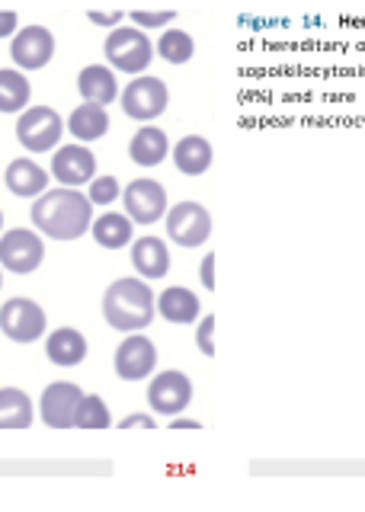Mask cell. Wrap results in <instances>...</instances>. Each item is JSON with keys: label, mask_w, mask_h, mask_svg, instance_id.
<instances>
[{"label": "cell", "mask_w": 365, "mask_h": 512, "mask_svg": "<svg viewBox=\"0 0 365 512\" xmlns=\"http://www.w3.org/2000/svg\"><path fill=\"white\" fill-rule=\"evenodd\" d=\"M77 90H81L84 103H97L109 106L119 100V77L109 64H87V68L77 74Z\"/></svg>", "instance_id": "cell-15"}, {"label": "cell", "mask_w": 365, "mask_h": 512, "mask_svg": "<svg viewBox=\"0 0 365 512\" xmlns=\"http://www.w3.org/2000/svg\"><path fill=\"white\" fill-rule=\"evenodd\" d=\"M199 279H202V285L209 288H215V253H209V256H202V266H199Z\"/></svg>", "instance_id": "cell-34"}, {"label": "cell", "mask_w": 365, "mask_h": 512, "mask_svg": "<svg viewBox=\"0 0 365 512\" xmlns=\"http://www.w3.org/2000/svg\"><path fill=\"white\" fill-rule=\"evenodd\" d=\"M132 218L129 215H122V212H106V215H100V218H93V224H90V234H93V240L103 247V250H122V247H129L132 244V234H135V228H132Z\"/></svg>", "instance_id": "cell-22"}, {"label": "cell", "mask_w": 365, "mask_h": 512, "mask_svg": "<svg viewBox=\"0 0 365 512\" xmlns=\"http://www.w3.org/2000/svg\"><path fill=\"white\" fill-rule=\"evenodd\" d=\"M170 429H202L199 420H189V416H170Z\"/></svg>", "instance_id": "cell-35"}, {"label": "cell", "mask_w": 365, "mask_h": 512, "mask_svg": "<svg viewBox=\"0 0 365 512\" xmlns=\"http://www.w3.org/2000/svg\"><path fill=\"white\" fill-rule=\"evenodd\" d=\"M68 132L65 119L52 106H26L17 119V141L29 154H49Z\"/></svg>", "instance_id": "cell-4"}, {"label": "cell", "mask_w": 365, "mask_h": 512, "mask_svg": "<svg viewBox=\"0 0 365 512\" xmlns=\"http://www.w3.org/2000/svg\"><path fill=\"white\" fill-rule=\"evenodd\" d=\"M33 224L52 240H77L93 224V202L74 186L45 189L33 205Z\"/></svg>", "instance_id": "cell-1"}, {"label": "cell", "mask_w": 365, "mask_h": 512, "mask_svg": "<svg viewBox=\"0 0 365 512\" xmlns=\"http://www.w3.org/2000/svg\"><path fill=\"white\" fill-rule=\"evenodd\" d=\"M170 157H173V164H177V170L183 176H202V173H209L212 160H215V151H212L209 138L186 135V138H180L170 148Z\"/></svg>", "instance_id": "cell-19"}, {"label": "cell", "mask_w": 365, "mask_h": 512, "mask_svg": "<svg viewBox=\"0 0 365 512\" xmlns=\"http://www.w3.org/2000/svg\"><path fill=\"white\" fill-rule=\"evenodd\" d=\"M45 260V244L36 231L29 228H13L4 231L0 237V266L7 272H17V276H29L36 272Z\"/></svg>", "instance_id": "cell-8"}, {"label": "cell", "mask_w": 365, "mask_h": 512, "mask_svg": "<svg viewBox=\"0 0 365 512\" xmlns=\"http://www.w3.org/2000/svg\"><path fill=\"white\" fill-rule=\"evenodd\" d=\"M113 426V413H109L106 400L100 394H84L81 407H77L74 429H109Z\"/></svg>", "instance_id": "cell-27"}, {"label": "cell", "mask_w": 365, "mask_h": 512, "mask_svg": "<svg viewBox=\"0 0 365 512\" xmlns=\"http://www.w3.org/2000/svg\"><path fill=\"white\" fill-rule=\"evenodd\" d=\"M157 311V298L151 292L148 279H116L103 295V317L106 324L119 333L145 330Z\"/></svg>", "instance_id": "cell-2"}, {"label": "cell", "mask_w": 365, "mask_h": 512, "mask_svg": "<svg viewBox=\"0 0 365 512\" xmlns=\"http://www.w3.org/2000/svg\"><path fill=\"white\" fill-rule=\"evenodd\" d=\"M45 356L61 368H74L87 359V336L74 327H58L45 336Z\"/></svg>", "instance_id": "cell-18"}, {"label": "cell", "mask_w": 365, "mask_h": 512, "mask_svg": "<svg viewBox=\"0 0 365 512\" xmlns=\"http://www.w3.org/2000/svg\"><path fill=\"white\" fill-rule=\"evenodd\" d=\"M10 58L20 71H42L55 58V36L49 26H20L10 39Z\"/></svg>", "instance_id": "cell-11"}, {"label": "cell", "mask_w": 365, "mask_h": 512, "mask_svg": "<svg viewBox=\"0 0 365 512\" xmlns=\"http://www.w3.org/2000/svg\"><path fill=\"white\" fill-rule=\"evenodd\" d=\"M157 314L170 324H196L202 317V304L196 292H189L183 285H170L157 295Z\"/></svg>", "instance_id": "cell-20"}, {"label": "cell", "mask_w": 365, "mask_h": 512, "mask_svg": "<svg viewBox=\"0 0 365 512\" xmlns=\"http://www.w3.org/2000/svg\"><path fill=\"white\" fill-rule=\"evenodd\" d=\"M119 426H122V429H154L157 420H154L151 413H129L125 420H119Z\"/></svg>", "instance_id": "cell-33"}, {"label": "cell", "mask_w": 365, "mask_h": 512, "mask_svg": "<svg viewBox=\"0 0 365 512\" xmlns=\"http://www.w3.org/2000/svg\"><path fill=\"white\" fill-rule=\"evenodd\" d=\"M164 221H167V234H170L173 244H180L186 250L202 247L205 240L212 237V215H209V208L199 205V202L170 205Z\"/></svg>", "instance_id": "cell-7"}, {"label": "cell", "mask_w": 365, "mask_h": 512, "mask_svg": "<svg viewBox=\"0 0 365 512\" xmlns=\"http://www.w3.org/2000/svg\"><path fill=\"white\" fill-rule=\"evenodd\" d=\"M20 29V16L17 10H0V39H13Z\"/></svg>", "instance_id": "cell-32"}, {"label": "cell", "mask_w": 365, "mask_h": 512, "mask_svg": "<svg viewBox=\"0 0 365 512\" xmlns=\"http://www.w3.org/2000/svg\"><path fill=\"white\" fill-rule=\"evenodd\" d=\"M68 132L77 138V141H97L109 132V112L106 106H97V103H81L71 116H68Z\"/></svg>", "instance_id": "cell-23"}, {"label": "cell", "mask_w": 365, "mask_h": 512, "mask_svg": "<svg viewBox=\"0 0 365 512\" xmlns=\"http://www.w3.org/2000/svg\"><path fill=\"white\" fill-rule=\"evenodd\" d=\"M193 404V381L180 368L157 372L148 384V407L161 416H177Z\"/></svg>", "instance_id": "cell-10"}, {"label": "cell", "mask_w": 365, "mask_h": 512, "mask_svg": "<svg viewBox=\"0 0 365 512\" xmlns=\"http://www.w3.org/2000/svg\"><path fill=\"white\" fill-rule=\"evenodd\" d=\"M0 231H4V212H0Z\"/></svg>", "instance_id": "cell-36"}, {"label": "cell", "mask_w": 365, "mask_h": 512, "mask_svg": "<svg viewBox=\"0 0 365 512\" xmlns=\"http://www.w3.org/2000/svg\"><path fill=\"white\" fill-rule=\"evenodd\" d=\"M0 285H4V276H0Z\"/></svg>", "instance_id": "cell-37"}, {"label": "cell", "mask_w": 365, "mask_h": 512, "mask_svg": "<svg viewBox=\"0 0 365 512\" xmlns=\"http://www.w3.org/2000/svg\"><path fill=\"white\" fill-rule=\"evenodd\" d=\"M122 16H125L122 10H113V13H103V10H87V20H90V23H97V26H103V29H106V26H109V29H116V26L122 23Z\"/></svg>", "instance_id": "cell-31"}, {"label": "cell", "mask_w": 365, "mask_h": 512, "mask_svg": "<svg viewBox=\"0 0 365 512\" xmlns=\"http://www.w3.org/2000/svg\"><path fill=\"white\" fill-rule=\"evenodd\" d=\"M0 333L13 343H36L49 333V317L33 298H10L0 308Z\"/></svg>", "instance_id": "cell-6"}, {"label": "cell", "mask_w": 365, "mask_h": 512, "mask_svg": "<svg viewBox=\"0 0 365 512\" xmlns=\"http://www.w3.org/2000/svg\"><path fill=\"white\" fill-rule=\"evenodd\" d=\"M122 205L125 215H129L135 224H157L167 215V189L151 180V176H141V180H132L122 189Z\"/></svg>", "instance_id": "cell-9"}, {"label": "cell", "mask_w": 365, "mask_h": 512, "mask_svg": "<svg viewBox=\"0 0 365 512\" xmlns=\"http://www.w3.org/2000/svg\"><path fill=\"white\" fill-rule=\"evenodd\" d=\"M129 157L135 160L138 167L164 164V160L170 157V138H167V132H164V128L145 122V128H138L132 144H129Z\"/></svg>", "instance_id": "cell-21"}, {"label": "cell", "mask_w": 365, "mask_h": 512, "mask_svg": "<svg viewBox=\"0 0 365 512\" xmlns=\"http://www.w3.org/2000/svg\"><path fill=\"white\" fill-rule=\"evenodd\" d=\"M113 362H116V375L122 381H145L154 375V368H157V346L141 330L129 333L119 343Z\"/></svg>", "instance_id": "cell-13"}, {"label": "cell", "mask_w": 365, "mask_h": 512, "mask_svg": "<svg viewBox=\"0 0 365 512\" xmlns=\"http://www.w3.org/2000/svg\"><path fill=\"white\" fill-rule=\"evenodd\" d=\"M87 186V196L93 205H113L116 199H122V186L116 176H93Z\"/></svg>", "instance_id": "cell-28"}, {"label": "cell", "mask_w": 365, "mask_h": 512, "mask_svg": "<svg viewBox=\"0 0 365 512\" xmlns=\"http://www.w3.org/2000/svg\"><path fill=\"white\" fill-rule=\"evenodd\" d=\"M33 420V397L20 388H0V429H29Z\"/></svg>", "instance_id": "cell-24"}, {"label": "cell", "mask_w": 365, "mask_h": 512, "mask_svg": "<svg viewBox=\"0 0 365 512\" xmlns=\"http://www.w3.org/2000/svg\"><path fill=\"white\" fill-rule=\"evenodd\" d=\"M4 183H7V189L13 192V196H20V199H39L42 192L49 189V173H45L36 164V160L17 157V160H10Z\"/></svg>", "instance_id": "cell-17"}, {"label": "cell", "mask_w": 365, "mask_h": 512, "mask_svg": "<svg viewBox=\"0 0 365 512\" xmlns=\"http://www.w3.org/2000/svg\"><path fill=\"white\" fill-rule=\"evenodd\" d=\"M122 112L135 122H154L157 116H164L170 106V90L161 77L138 74L129 80V87H122L119 93Z\"/></svg>", "instance_id": "cell-5"}, {"label": "cell", "mask_w": 365, "mask_h": 512, "mask_svg": "<svg viewBox=\"0 0 365 512\" xmlns=\"http://www.w3.org/2000/svg\"><path fill=\"white\" fill-rule=\"evenodd\" d=\"M103 52H106V61L113 71L138 77L151 68L154 42L148 39V32L141 26H116V29H109Z\"/></svg>", "instance_id": "cell-3"}, {"label": "cell", "mask_w": 365, "mask_h": 512, "mask_svg": "<svg viewBox=\"0 0 365 512\" xmlns=\"http://www.w3.org/2000/svg\"><path fill=\"white\" fill-rule=\"evenodd\" d=\"M33 100V84L20 68H0V112H23Z\"/></svg>", "instance_id": "cell-25"}, {"label": "cell", "mask_w": 365, "mask_h": 512, "mask_svg": "<svg viewBox=\"0 0 365 512\" xmlns=\"http://www.w3.org/2000/svg\"><path fill=\"white\" fill-rule=\"evenodd\" d=\"M154 52H157V58H164L167 64H186V61H193V55H196V42H193V36H189L186 29L167 26L161 32V39H157Z\"/></svg>", "instance_id": "cell-26"}, {"label": "cell", "mask_w": 365, "mask_h": 512, "mask_svg": "<svg viewBox=\"0 0 365 512\" xmlns=\"http://www.w3.org/2000/svg\"><path fill=\"white\" fill-rule=\"evenodd\" d=\"M81 400H84L81 384H74V381H55V384H49V388H45L42 397H39V413H42L45 426H52V429H74Z\"/></svg>", "instance_id": "cell-12"}, {"label": "cell", "mask_w": 365, "mask_h": 512, "mask_svg": "<svg viewBox=\"0 0 365 512\" xmlns=\"http://www.w3.org/2000/svg\"><path fill=\"white\" fill-rule=\"evenodd\" d=\"M132 266H135L138 276L148 279V282L164 279L170 272V247L161 237H151V234L138 237L132 244Z\"/></svg>", "instance_id": "cell-16"}, {"label": "cell", "mask_w": 365, "mask_h": 512, "mask_svg": "<svg viewBox=\"0 0 365 512\" xmlns=\"http://www.w3.org/2000/svg\"><path fill=\"white\" fill-rule=\"evenodd\" d=\"M212 333H215V314L209 317H199V327H196V346L205 359H215V343H212Z\"/></svg>", "instance_id": "cell-30"}, {"label": "cell", "mask_w": 365, "mask_h": 512, "mask_svg": "<svg viewBox=\"0 0 365 512\" xmlns=\"http://www.w3.org/2000/svg\"><path fill=\"white\" fill-rule=\"evenodd\" d=\"M52 176L61 186H74L81 189L97 176V157L90 148H84V141L77 144H61L52 154Z\"/></svg>", "instance_id": "cell-14"}, {"label": "cell", "mask_w": 365, "mask_h": 512, "mask_svg": "<svg viewBox=\"0 0 365 512\" xmlns=\"http://www.w3.org/2000/svg\"><path fill=\"white\" fill-rule=\"evenodd\" d=\"M129 16L141 29H157V26H170L177 20V10H132Z\"/></svg>", "instance_id": "cell-29"}]
</instances>
